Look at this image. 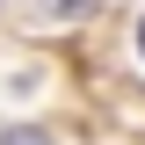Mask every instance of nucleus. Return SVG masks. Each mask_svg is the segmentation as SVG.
Segmentation results:
<instances>
[{"label": "nucleus", "mask_w": 145, "mask_h": 145, "mask_svg": "<svg viewBox=\"0 0 145 145\" xmlns=\"http://www.w3.org/2000/svg\"><path fill=\"white\" fill-rule=\"evenodd\" d=\"M0 145H51V138H44V131H7Z\"/></svg>", "instance_id": "obj_1"}, {"label": "nucleus", "mask_w": 145, "mask_h": 145, "mask_svg": "<svg viewBox=\"0 0 145 145\" xmlns=\"http://www.w3.org/2000/svg\"><path fill=\"white\" fill-rule=\"evenodd\" d=\"M87 0H44V15H80Z\"/></svg>", "instance_id": "obj_2"}, {"label": "nucleus", "mask_w": 145, "mask_h": 145, "mask_svg": "<svg viewBox=\"0 0 145 145\" xmlns=\"http://www.w3.org/2000/svg\"><path fill=\"white\" fill-rule=\"evenodd\" d=\"M138 51H145V22H138Z\"/></svg>", "instance_id": "obj_3"}]
</instances>
